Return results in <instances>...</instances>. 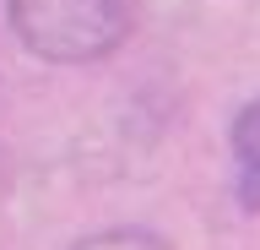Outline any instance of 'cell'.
<instances>
[{
	"mask_svg": "<svg viewBox=\"0 0 260 250\" xmlns=\"http://www.w3.org/2000/svg\"><path fill=\"white\" fill-rule=\"evenodd\" d=\"M233 163H239V201L260 212V98L244 103L233 120Z\"/></svg>",
	"mask_w": 260,
	"mask_h": 250,
	"instance_id": "cell-2",
	"label": "cell"
},
{
	"mask_svg": "<svg viewBox=\"0 0 260 250\" xmlns=\"http://www.w3.org/2000/svg\"><path fill=\"white\" fill-rule=\"evenodd\" d=\"M71 250H174V245L157 239V234H146V229H103V234H87Z\"/></svg>",
	"mask_w": 260,
	"mask_h": 250,
	"instance_id": "cell-3",
	"label": "cell"
},
{
	"mask_svg": "<svg viewBox=\"0 0 260 250\" xmlns=\"http://www.w3.org/2000/svg\"><path fill=\"white\" fill-rule=\"evenodd\" d=\"M22 49L54 66H87L125 44L130 0H6Z\"/></svg>",
	"mask_w": 260,
	"mask_h": 250,
	"instance_id": "cell-1",
	"label": "cell"
}]
</instances>
